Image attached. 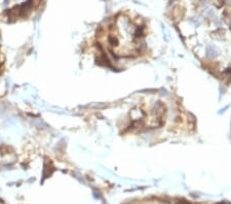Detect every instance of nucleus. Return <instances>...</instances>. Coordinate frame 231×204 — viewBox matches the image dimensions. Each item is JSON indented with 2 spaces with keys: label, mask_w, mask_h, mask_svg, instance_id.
Masks as SVG:
<instances>
[{
  "label": "nucleus",
  "mask_w": 231,
  "mask_h": 204,
  "mask_svg": "<svg viewBox=\"0 0 231 204\" xmlns=\"http://www.w3.org/2000/svg\"><path fill=\"white\" fill-rule=\"evenodd\" d=\"M101 44L114 58H133L145 45V29L139 21L118 16L101 34Z\"/></svg>",
  "instance_id": "1"
}]
</instances>
